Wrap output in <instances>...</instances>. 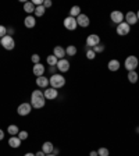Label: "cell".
I'll list each match as a JSON object with an SVG mask.
<instances>
[{"mask_svg": "<svg viewBox=\"0 0 139 156\" xmlns=\"http://www.w3.org/2000/svg\"><path fill=\"white\" fill-rule=\"evenodd\" d=\"M46 103V100H45V95L42 91L39 89H35L31 95V106L35 109H42Z\"/></svg>", "mask_w": 139, "mask_h": 156, "instance_id": "1", "label": "cell"}, {"mask_svg": "<svg viewBox=\"0 0 139 156\" xmlns=\"http://www.w3.org/2000/svg\"><path fill=\"white\" fill-rule=\"evenodd\" d=\"M49 84H50L52 88L59 89L65 85V78H64L63 75H60V74H54V75H52L49 78Z\"/></svg>", "mask_w": 139, "mask_h": 156, "instance_id": "2", "label": "cell"}, {"mask_svg": "<svg viewBox=\"0 0 139 156\" xmlns=\"http://www.w3.org/2000/svg\"><path fill=\"white\" fill-rule=\"evenodd\" d=\"M0 45H1L6 50H13L14 46H16V42H14V38H13V36L6 35L4 38L0 39Z\"/></svg>", "mask_w": 139, "mask_h": 156, "instance_id": "3", "label": "cell"}, {"mask_svg": "<svg viewBox=\"0 0 139 156\" xmlns=\"http://www.w3.org/2000/svg\"><path fill=\"white\" fill-rule=\"evenodd\" d=\"M138 57L136 56H128L125 59V68L128 71H136V67H138Z\"/></svg>", "mask_w": 139, "mask_h": 156, "instance_id": "4", "label": "cell"}, {"mask_svg": "<svg viewBox=\"0 0 139 156\" xmlns=\"http://www.w3.org/2000/svg\"><path fill=\"white\" fill-rule=\"evenodd\" d=\"M31 110H32L31 103H21L18 106V109H17V112H18L20 116H28L31 113Z\"/></svg>", "mask_w": 139, "mask_h": 156, "instance_id": "5", "label": "cell"}, {"mask_svg": "<svg viewBox=\"0 0 139 156\" xmlns=\"http://www.w3.org/2000/svg\"><path fill=\"white\" fill-rule=\"evenodd\" d=\"M129 31H131V27L127 24V22H121V24L117 25V34H118L120 36H125L129 34Z\"/></svg>", "mask_w": 139, "mask_h": 156, "instance_id": "6", "label": "cell"}, {"mask_svg": "<svg viewBox=\"0 0 139 156\" xmlns=\"http://www.w3.org/2000/svg\"><path fill=\"white\" fill-rule=\"evenodd\" d=\"M64 27H65L67 29H70V31H74V29L78 27V24H77V18L68 16L67 18L64 20Z\"/></svg>", "mask_w": 139, "mask_h": 156, "instance_id": "7", "label": "cell"}, {"mask_svg": "<svg viewBox=\"0 0 139 156\" xmlns=\"http://www.w3.org/2000/svg\"><path fill=\"white\" fill-rule=\"evenodd\" d=\"M110 18H111V21L114 22V24H121L124 21V14L121 11H118V10H115V11H111V14H110Z\"/></svg>", "mask_w": 139, "mask_h": 156, "instance_id": "8", "label": "cell"}, {"mask_svg": "<svg viewBox=\"0 0 139 156\" xmlns=\"http://www.w3.org/2000/svg\"><path fill=\"white\" fill-rule=\"evenodd\" d=\"M100 43V38L99 35H95V34H92L86 38V46L88 48H95L96 45Z\"/></svg>", "mask_w": 139, "mask_h": 156, "instance_id": "9", "label": "cell"}, {"mask_svg": "<svg viewBox=\"0 0 139 156\" xmlns=\"http://www.w3.org/2000/svg\"><path fill=\"white\" fill-rule=\"evenodd\" d=\"M43 95H45V99H48V100H53V99H56L57 96H59V92H57V89H54V88H46V91L43 92Z\"/></svg>", "mask_w": 139, "mask_h": 156, "instance_id": "10", "label": "cell"}, {"mask_svg": "<svg viewBox=\"0 0 139 156\" xmlns=\"http://www.w3.org/2000/svg\"><path fill=\"white\" fill-rule=\"evenodd\" d=\"M56 68H59V71H61V72H67L70 70V61L65 60V59H61V60L57 61Z\"/></svg>", "mask_w": 139, "mask_h": 156, "instance_id": "11", "label": "cell"}, {"mask_svg": "<svg viewBox=\"0 0 139 156\" xmlns=\"http://www.w3.org/2000/svg\"><path fill=\"white\" fill-rule=\"evenodd\" d=\"M125 21H127V24L131 27V25H135L138 22V17H136V13L134 11H128L125 14Z\"/></svg>", "mask_w": 139, "mask_h": 156, "instance_id": "12", "label": "cell"}, {"mask_svg": "<svg viewBox=\"0 0 139 156\" xmlns=\"http://www.w3.org/2000/svg\"><path fill=\"white\" fill-rule=\"evenodd\" d=\"M77 24L80 25V27H82V28H86L88 25H89V18H88V16L80 14V16L77 17Z\"/></svg>", "mask_w": 139, "mask_h": 156, "instance_id": "13", "label": "cell"}, {"mask_svg": "<svg viewBox=\"0 0 139 156\" xmlns=\"http://www.w3.org/2000/svg\"><path fill=\"white\" fill-rule=\"evenodd\" d=\"M53 54H54L57 59H64V56H65V49L61 48V46H56L54 49H53Z\"/></svg>", "mask_w": 139, "mask_h": 156, "instance_id": "14", "label": "cell"}, {"mask_svg": "<svg viewBox=\"0 0 139 156\" xmlns=\"http://www.w3.org/2000/svg\"><path fill=\"white\" fill-rule=\"evenodd\" d=\"M32 71H33V74H35L36 77H42L45 72V66L40 63L33 64V70H32Z\"/></svg>", "mask_w": 139, "mask_h": 156, "instance_id": "15", "label": "cell"}, {"mask_svg": "<svg viewBox=\"0 0 139 156\" xmlns=\"http://www.w3.org/2000/svg\"><path fill=\"white\" fill-rule=\"evenodd\" d=\"M36 85L39 87V88H48V85H49V80H48V77H38L36 78Z\"/></svg>", "mask_w": 139, "mask_h": 156, "instance_id": "16", "label": "cell"}, {"mask_svg": "<svg viewBox=\"0 0 139 156\" xmlns=\"http://www.w3.org/2000/svg\"><path fill=\"white\" fill-rule=\"evenodd\" d=\"M24 25L27 27V28H33L36 25V20H35V17L33 16H28L25 17V20H24Z\"/></svg>", "mask_w": 139, "mask_h": 156, "instance_id": "17", "label": "cell"}, {"mask_svg": "<svg viewBox=\"0 0 139 156\" xmlns=\"http://www.w3.org/2000/svg\"><path fill=\"white\" fill-rule=\"evenodd\" d=\"M8 145H10L11 148H20L21 140L18 138V137H11V138L8 140Z\"/></svg>", "mask_w": 139, "mask_h": 156, "instance_id": "18", "label": "cell"}, {"mask_svg": "<svg viewBox=\"0 0 139 156\" xmlns=\"http://www.w3.org/2000/svg\"><path fill=\"white\" fill-rule=\"evenodd\" d=\"M53 149H54V146H53L52 142H45V144L42 145V151H43L46 155H49V153H53Z\"/></svg>", "mask_w": 139, "mask_h": 156, "instance_id": "19", "label": "cell"}, {"mask_svg": "<svg viewBox=\"0 0 139 156\" xmlns=\"http://www.w3.org/2000/svg\"><path fill=\"white\" fill-rule=\"evenodd\" d=\"M35 6L32 1H25L24 3V11L28 13V14H31V13H35Z\"/></svg>", "mask_w": 139, "mask_h": 156, "instance_id": "20", "label": "cell"}, {"mask_svg": "<svg viewBox=\"0 0 139 156\" xmlns=\"http://www.w3.org/2000/svg\"><path fill=\"white\" fill-rule=\"evenodd\" d=\"M107 67H109L110 71H117V70L120 68V61L118 60H110L107 64Z\"/></svg>", "mask_w": 139, "mask_h": 156, "instance_id": "21", "label": "cell"}, {"mask_svg": "<svg viewBox=\"0 0 139 156\" xmlns=\"http://www.w3.org/2000/svg\"><path fill=\"white\" fill-rule=\"evenodd\" d=\"M128 80L131 84H136L138 82V72L136 71H128Z\"/></svg>", "mask_w": 139, "mask_h": 156, "instance_id": "22", "label": "cell"}, {"mask_svg": "<svg viewBox=\"0 0 139 156\" xmlns=\"http://www.w3.org/2000/svg\"><path fill=\"white\" fill-rule=\"evenodd\" d=\"M46 61H48L49 66H52V67H56L57 66V61H59V59L54 56V54H50V56L46 57Z\"/></svg>", "mask_w": 139, "mask_h": 156, "instance_id": "23", "label": "cell"}, {"mask_svg": "<svg viewBox=\"0 0 139 156\" xmlns=\"http://www.w3.org/2000/svg\"><path fill=\"white\" fill-rule=\"evenodd\" d=\"M7 131H8V134H11V137H17L18 135V132H20V130H18L17 125H8Z\"/></svg>", "mask_w": 139, "mask_h": 156, "instance_id": "24", "label": "cell"}, {"mask_svg": "<svg viewBox=\"0 0 139 156\" xmlns=\"http://www.w3.org/2000/svg\"><path fill=\"white\" fill-rule=\"evenodd\" d=\"M81 14V7H78V6H74V7L70 10V17H78Z\"/></svg>", "mask_w": 139, "mask_h": 156, "instance_id": "25", "label": "cell"}, {"mask_svg": "<svg viewBox=\"0 0 139 156\" xmlns=\"http://www.w3.org/2000/svg\"><path fill=\"white\" fill-rule=\"evenodd\" d=\"M65 54H68V56H75L77 54V48L74 46V45H70V46L65 49Z\"/></svg>", "mask_w": 139, "mask_h": 156, "instance_id": "26", "label": "cell"}, {"mask_svg": "<svg viewBox=\"0 0 139 156\" xmlns=\"http://www.w3.org/2000/svg\"><path fill=\"white\" fill-rule=\"evenodd\" d=\"M45 11H46V8L43 7V6H38V7L35 8V14L36 17H42L45 14Z\"/></svg>", "mask_w": 139, "mask_h": 156, "instance_id": "27", "label": "cell"}, {"mask_svg": "<svg viewBox=\"0 0 139 156\" xmlns=\"http://www.w3.org/2000/svg\"><path fill=\"white\" fill-rule=\"evenodd\" d=\"M109 149L107 148H99L97 149V155L99 156H109Z\"/></svg>", "mask_w": 139, "mask_h": 156, "instance_id": "28", "label": "cell"}, {"mask_svg": "<svg viewBox=\"0 0 139 156\" xmlns=\"http://www.w3.org/2000/svg\"><path fill=\"white\" fill-rule=\"evenodd\" d=\"M92 50H93V52L95 53H100V52H103L104 50V45H96L95 48H92Z\"/></svg>", "mask_w": 139, "mask_h": 156, "instance_id": "29", "label": "cell"}, {"mask_svg": "<svg viewBox=\"0 0 139 156\" xmlns=\"http://www.w3.org/2000/svg\"><path fill=\"white\" fill-rule=\"evenodd\" d=\"M17 137H18L21 141H24V140H27V138H28V132L27 131H20Z\"/></svg>", "mask_w": 139, "mask_h": 156, "instance_id": "30", "label": "cell"}, {"mask_svg": "<svg viewBox=\"0 0 139 156\" xmlns=\"http://www.w3.org/2000/svg\"><path fill=\"white\" fill-rule=\"evenodd\" d=\"M6 35H7V28H6V27H3V25H0V39H1V38H4Z\"/></svg>", "mask_w": 139, "mask_h": 156, "instance_id": "31", "label": "cell"}, {"mask_svg": "<svg viewBox=\"0 0 139 156\" xmlns=\"http://www.w3.org/2000/svg\"><path fill=\"white\" fill-rule=\"evenodd\" d=\"M86 57L89 59V60H93V59L96 57V53L93 52V50H88V52H86Z\"/></svg>", "mask_w": 139, "mask_h": 156, "instance_id": "32", "label": "cell"}, {"mask_svg": "<svg viewBox=\"0 0 139 156\" xmlns=\"http://www.w3.org/2000/svg\"><path fill=\"white\" fill-rule=\"evenodd\" d=\"M32 63L33 64H38L39 63V60H40V57H39V54H32Z\"/></svg>", "mask_w": 139, "mask_h": 156, "instance_id": "33", "label": "cell"}, {"mask_svg": "<svg viewBox=\"0 0 139 156\" xmlns=\"http://www.w3.org/2000/svg\"><path fill=\"white\" fill-rule=\"evenodd\" d=\"M43 7L45 8L52 7V1H50V0H43Z\"/></svg>", "mask_w": 139, "mask_h": 156, "instance_id": "34", "label": "cell"}, {"mask_svg": "<svg viewBox=\"0 0 139 156\" xmlns=\"http://www.w3.org/2000/svg\"><path fill=\"white\" fill-rule=\"evenodd\" d=\"M35 156H46V153H45V152H43V151H39V152L36 153V155H35Z\"/></svg>", "mask_w": 139, "mask_h": 156, "instance_id": "35", "label": "cell"}, {"mask_svg": "<svg viewBox=\"0 0 139 156\" xmlns=\"http://www.w3.org/2000/svg\"><path fill=\"white\" fill-rule=\"evenodd\" d=\"M89 156H99L97 155V151H92V152L89 153Z\"/></svg>", "mask_w": 139, "mask_h": 156, "instance_id": "36", "label": "cell"}, {"mask_svg": "<svg viewBox=\"0 0 139 156\" xmlns=\"http://www.w3.org/2000/svg\"><path fill=\"white\" fill-rule=\"evenodd\" d=\"M4 138V132H3V130H0V141Z\"/></svg>", "mask_w": 139, "mask_h": 156, "instance_id": "37", "label": "cell"}, {"mask_svg": "<svg viewBox=\"0 0 139 156\" xmlns=\"http://www.w3.org/2000/svg\"><path fill=\"white\" fill-rule=\"evenodd\" d=\"M24 156H35V155H33V153H25Z\"/></svg>", "mask_w": 139, "mask_h": 156, "instance_id": "38", "label": "cell"}, {"mask_svg": "<svg viewBox=\"0 0 139 156\" xmlns=\"http://www.w3.org/2000/svg\"><path fill=\"white\" fill-rule=\"evenodd\" d=\"M136 17H138V21H139V11H136Z\"/></svg>", "mask_w": 139, "mask_h": 156, "instance_id": "39", "label": "cell"}, {"mask_svg": "<svg viewBox=\"0 0 139 156\" xmlns=\"http://www.w3.org/2000/svg\"><path fill=\"white\" fill-rule=\"evenodd\" d=\"M46 156H56V155H53V153H49V155H46Z\"/></svg>", "mask_w": 139, "mask_h": 156, "instance_id": "40", "label": "cell"}]
</instances>
